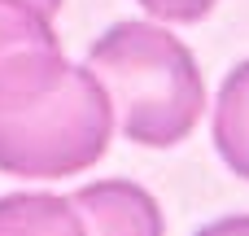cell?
<instances>
[{
	"instance_id": "5",
	"label": "cell",
	"mask_w": 249,
	"mask_h": 236,
	"mask_svg": "<svg viewBox=\"0 0 249 236\" xmlns=\"http://www.w3.org/2000/svg\"><path fill=\"white\" fill-rule=\"evenodd\" d=\"M214 149H219V158L228 162L232 175L249 180V61H241L219 88Z\"/></svg>"
},
{
	"instance_id": "7",
	"label": "cell",
	"mask_w": 249,
	"mask_h": 236,
	"mask_svg": "<svg viewBox=\"0 0 249 236\" xmlns=\"http://www.w3.org/2000/svg\"><path fill=\"white\" fill-rule=\"evenodd\" d=\"M158 22H201L219 0H140Z\"/></svg>"
},
{
	"instance_id": "1",
	"label": "cell",
	"mask_w": 249,
	"mask_h": 236,
	"mask_svg": "<svg viewBox=\"0 0 249 236\" xmlns=\"http://www.w3.org/2000/svg\"><path fill=\"white\" fill-rule=\"evenodd\" d=\"M114 105L88 66L61 44L22 48L0 61V171L22 180L79 175L109 149Z\"/></svg>"
},
{
	"instance_id": "9",
	"label": "cell",
	"mask_w": 249,
	"mask_h": 236,
	"mask_svg": "<svg viewBox=\"0 0 249 236\" xmlns=\"http://www.w3.org/2000/svg\"><path fill=\"white\" fill-rule=\"evenodd\" d=\"M31 4H39L44 13H57V9H61V0H31Z\"/></svg>"
},
{
	"instance_id": "4",
	"label": "cell",
	"mask_w": 249,
	"mask_h": 236,
	"mask_svg": "<svg viewBox=\"0 0 249 236\" xmlns=\"http://www.w3.org/2000/svg\"><path fill=\"white\" fill-rule=\"evenodd\" d=\"M0 236H88V219L74 197L9 193L0 197Z\"/></svg>"
},
{
	"instance_id": "8",
	"label": "cell",
	"mask_w": 249,
	"mask_h": 236,
	"mask_svg": "<svg viewBox=\"0 0 249 236\" xmlns=\"http://www.w3.org/2000/svg\"><path fill=\"white\" fill-rule=\"evenodd\" d=\"M197 236H249V215H228V219H214V223H206Z\"/></svg>"
},
{
	"instance_id": "6",
	"label": "cell",
	"mask_w": 249,
	"mask_h": 236,
	"mask_svg": "<svg viewBox=\"0 0 249 236\" xmlns=\"http://www.w3.org/2000/svg\"><path fill=\"white\" fill-rule=\"evenodd\" d=\"M53 13H44L31 0H0V61L22 48H53Z\"/></svg>"
},
{
	"instance_id": "3",
	"label": "cell",
	"mask_w": 249,
	"mask_h": 236,
	"mask_svg": "<svg viewBox=\"0 0 249 236\" xmlns=\"http://www.w3.org/2000/svg\"><path fill=\"white\" fill-rule=\"evenodd\" d=\"M88 236H166L158 201L131 180H101L74 193Z\"/></svg>"
},
{
	"instance_id": "2",
	"label": "cell",
	"mask_w": 249,
	"mask_h": 236,
	"mask_svg": "<svg viewBox=\"0 0 249 236\" xmlns=\"http://www.w3.org/2000/svg\"><path fill=\"white\" fill-rule=\"evenodd\" d=\"M88 70L101 79L114 127L149 149L188 140L206 109L197 57L153 22H118L88 48Z\"/></svg>"
}]
</instances>
